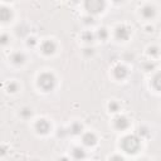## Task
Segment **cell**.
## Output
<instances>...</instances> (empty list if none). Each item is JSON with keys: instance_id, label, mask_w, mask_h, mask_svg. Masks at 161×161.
Returning <instances> with one entry per match:
<instances>
[{"instance_id": "11", "label": "cell", "mask_w": 161, "mask_h": 161, "mask_svg": "<svg viewBox=\"0 0 161 161\" xmlns=\"http://www.w3.org/2000/svg\"><path fill=\"white\" fill-rule=\"evenodd\" d=\"M73 155H74L75 159H83L84 157V151H83V149L77 147V149H74Z\"/></svg>"}, {"instance_id": "18", "label": "cell", "mask_w": 161, "mask_h": 161, "mask_svg": "<svg viewBox=\"0 0 161 161\" xmlns=\"http://www.w3.org/2000/svg\"><path fill=\"white\" fill-rule=\"evenodd\" d=\"M111 161H124V159H122L121 156H113L111 159Z\"/></svg>"}, {"instance_id": "14", "label": "cell", "mask_w": 161, "mask_h": 161, "mask_svg": "<svg viewBox=\"0 0 161 161\" xmlns=\"http://www.w3.org/2000/svg\"><path fill=\"white\" fill-rule=\"evenodd\" d=\"M20 113H22L23 117H29V116H32V111L28 110V108H24V110H23Z\"/></svg>"}, {"instance_id": "2", "label": "cell", "mask_w": 161, "mask_h": 161, "mask_svg": "<svg viewBox=\"0 0 161 161\" xmlns=\"http://www.w3.org/2000/svg\"><path fill=\"white\" fill-rule=\"evenodd\" d=\"M122 146H124V149L127 151V152H136V150L139 149V146H140L139 139H136L135 136L126 137V139H124Z\"/></svg>"}, {"instance_id": "6", "label": "cell", "mask_w": 161, "mask_h": 161, "mask_svg": "<svg viewBox=\"0 0 161 161\" xmlns=\"http://www.w3.org/2000/svg\"><path fill=\"white\" fill-rule=\"evenodd\" d=\"M115 124H116L117 129H120V130H125V129L129 127V121H127L125 117H117Z\"/></svg>"}, {"instance_id": "7", "label": "cell", "mask_w": 161, "mask_h": 161, "mask_svg": "<svg viewBox=\"0 0 161 161\" xmlns=\"http://www.w3.org/2000/svg\"><path fill=\"white\" fill-rule=\"evenodd\" d=\"M129 34H130V32L127 30L126 28H124V27L118 28V29L116 30V37L118 38V39H121V40L127 39V38H129Z\"/></svg>"}, {"instance_id": "13", "label": "cell", "mask_w": 161, "mask_h": 161, "mask_svg": "<svg viewBox=\"0 0 161 161\" xmlns=\"http://www.w3.org/2000/svg\"><path fill=\"white\" fill-rule=\"evenodd\" d=\"M79 131H82V126L78 125V124H74L72 127V132L73 134H79Z\"/></svg>"}, {"instance_id": "17", "label": "cell", "mask_w": 161, "mask_h": 161, "mask_svg": "<svg viewBox=\"0 0 161 161\" xmlns=\"http://www.w3.org/2000/svg\"><path fill=\"white\" fill-rule=\"evenodd\" d=\"M9 91H10V92H15L17 91V84L15 83H12L10 86H9Z\"/></svg>"}, {"instance_id": "5", "label": "cell", "mask_w": 161, "mask_h": 161, "mask_svg": "<svg viewBox=\"0 0 161 161\" xmlns=\"http://www.w3.org/2000/svg\"><path fill=\"white\" fill-rule=\"evenodd\" d=\"M96 141H97L96 136H94L93 134H91V132H88V134H86L83 136V142H84V145H87V146L94 145V144H96Z\"/></svg>"}, {"instance_id": "12", "label": "cell", "mask_w": 161, "mask_h": 161, "mask_svg": "<svg viewBox=\"0 0 161 161\" xmlns=\"http://www.w3.org/2000/svg\"><path fill=\"white\" fill-rule=\"evenodd\" d=\"M142 14L146 17V18H150V17H152L154 14H155V12H154V9L152 8H145L144 10H142Z\"/></svg>"}, {"instance_id": "10", "label": "cell", "mask_w": 161, "mask_h": 161, "mask_svg": "<svg viewBox=\"0 0 161 161\" xmlns=\"http://www.w3.org/2000/svg\"><path fill=\"white\" fill-rule=\"evenodd\" d=\"M13 62L17 63V64L23 63V62H24V55H23L22 53H15L13 55Z\"/></svg>"}, {"instance_id": "8", "label": "cell", "mask_w": 161, "mask_h": 161, "mask_svg": "<svg viewBox=\"0 0 161 161\" xmlns=\"http://www.w3.org/2000/svg\"><path fill=\"white\" fill-rule=\"evenodd\" d=\"M113 73H115V75L117 78H124L126 77V74H127V70L125 67H121V65H118V67L115 68V70H113Z\"/></svg>"}, {"instance_id": "4", "label": "cell", "mask_w": 161, "mask_h": 161, "mask_svg": "<svg viewBox=\"0 0 161 161\" xmlns=\"http://www.w3.org/2000/svg\"><path fill=\"white\" fill-rule=\"evenodd\" d=\"M42 49H43V53L52 54L55 50V44L53 43V42H50V40H47L45 43H43V45H42Z\"/></svg>"}, {"instance_id": "19", "label": "cell", "mask_w": 161, "mask_h": 161, "mask_svg": "<svg viewBox=\"0 0 161 161\" xmlns=\"http://www.w3.org/2000/svg\"><path fill=\"white\" fill-rule=\"evenodd\" d=\"M142 161H146V160H142Z\"/></svg>"}, {"instance_id": "9", "label": "cell", "mask_w": 161, "mask_h": 161, "mask_svg": "<svg viewBox=\"0 0 161 161\" xmlns=\"http://www.w3.org/2000/svg\"><path fill=\"white\" fill-rule=\"evenodd\" d=\"M10 15H12V14H10V12H9L8 9H5V8L0 9V19H1L3 22H6L8 19L10 18Z\"/></svg>"}, {"instance_id": "15", "label": "cell", "mask_w": 161, "mask_h": 161, "mask_svg": "<svg viewBox=\"0 0 161 161\" xmlns=\"http://www.w3.org/2000/svg\"><path fill=\"white\" fill-rule=\"evenodd\" d=\"M110 110L112 112H116L118 110V105H117V103H115V102H111L110 103Z\"/></svg>"}, {"instance_id": "1", "label": "cell", "mask_w": 161, "mask_h": 161, "mask_svg": "<svg viewBox=\"0 0 161 161\" xmlns=\"http://www.w3.org/2000/svg\"><path fill=\"white\" fill-rule=\"evenodd\" d=\"M54 84H55V79L50 73H44L39 77V86L43 89H45V91L52 89L54 87Z\"/></svg>"}, {"instance_id": "3", "label": "cell", "mask_w": 161, "mask_h": 161, "mask_svg": "<svg viewBox=\"0 0 161 161\" xmlns=\"http://www.w3.org/2000/svg\"><path fill=\"white\" fill-rule=\"evenodd\" d=\"M35 129L39 134H47L48 130H49V124L45 120H39L35 125Z\"/></svg>"}, {"instance_id": "16", "label": "cell", "mask_w": 161, "mask_h": 161, "mask_svg": "<svg viewBox=\"0 0 161 161\" xmlns=\"http://www.w3.org/2000/svg\"><path fill=\"white\" fill-rule=\"evenodd\" d=\"M6 43H8V37L6 35L0 37V44H6Z\"/></svg>"}]
</instances>
